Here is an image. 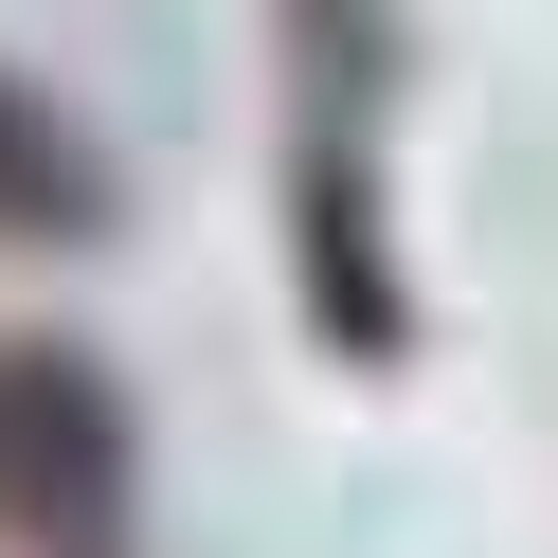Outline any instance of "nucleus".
Masks as SVG:
<instances>
[{
    "label": "nucleus",
    "instance_id": "nucleus-1",
    "mask_svg": "<svg viewBox=\"0 0 558 558\" xmlns=\"http://www.w3.org/2000/svg\"><path fill=\"white\" fill-rule=\"evenodd\" d=\"M270 37H289V289L325 325V361H414V270H397V0H270Z\"/></svg>",
    "mask_w": 558,
    "mask_h": 558
},
{
    "label": "nucleus",
    "instance_id": "nucleus-2",
    "mask_svg": "<svg viewBox=\"0 0 558 558\" xmlns=\"http://www.w3.org/2000/svg\"><path fill=\"white\" fill-rule=\"evenodd\" d=\"M0 558H145V433L90 342H0Z\"/></svg>",
    "mask_w": 558,
    "mask_h": 558
},
{
    "label": "nucleus",
    "instance_id": "nucleus-3",
    "mask_svg": "<svg viewBox=\"0 0 558 558\" xmlns=\"http://www.w3.org/2000/svg\"><path fill=\"white\" fill-rule=\"evenodd\" d=\"M0 234H19V253H90V234H109L90 126L54 109V90H19V73H0Z\"/></svg>",
    "mask_w": 558,
    "mask_h": 558
}]
</instances>
